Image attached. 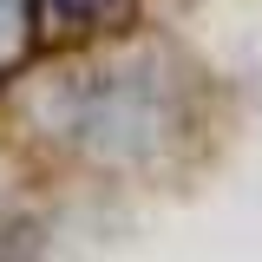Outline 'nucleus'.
Here are the masks:
<instances>
[{"mask_svg":"<svg viewBox=\"0 0 262 262\" xmlns=\"http://www.w3.org/2000/svg\"><path fill=\"white\" fill-rule=\"evenodd\" d=\"M46 13H53L59 27L92 33V27H112V20L125 13V0H46Z\"/></svg>","mask_w":262,"mask_h":262,"instance_id":"obj_1","label":"nucleus"}]
</instances>
